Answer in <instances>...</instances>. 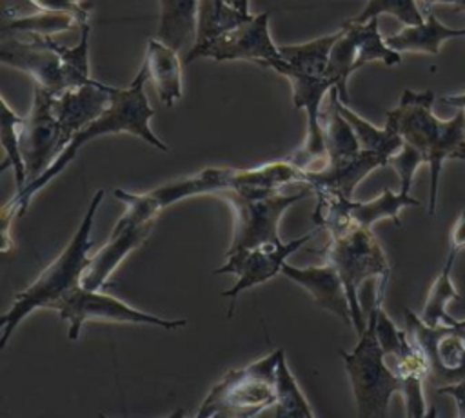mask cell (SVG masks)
<instances>
[{
    "label": "cell",
    "instance_id": "obj_20",
    "mask_svg": "<svg viewBox=\"0 0 465 418\" xmlns=\"http://www.w3.org/2000/svg\"><path fill=\"white\" fill-rule=\"evenodd\" d=\"M143 67L147 71V78L154 85L158 98L171 107L176 100L182 98L183 84H182V62L178 51L169 47L158 38H151L147 42Z\"/></svg>",
    "mask_w": 465,
    "mask_h": 418
},
{
    "label": "cell",
    "instance_id": "obj_24",
    "mask_svg": "<svg viewBox=\"0 0 465 418\" xmlns=\"http://www.w3.org/2000/svg\"><path fill=\"white\" fill-rule=\"evenodd\" d=\"M358 42H356V29L354 24L345 20L341 24V29L338 31V38L332 44L331 55H329V65H327V76L331 78L334 89L340 95V100L349 104V93H347V82L349 76L358 71Z\"/></svg>",
    "mask_w": 465,
    "mask_h": 418
},
{
    "label": "cell",
    "instance_id": "obj_31",
    "mask_svg": "<svg viewBox=\"0 0 465 418\" xmlns=\"http://www.w3.org/2000/svg\"><path fill=\"white\" fill-rule=\"evenodd\" d=\"M421 164H425L423 156L414 147H411L407 144H403L401 149L389 158L387 165H391L398 173V176H400V191L401 193H411L414 173L418 171V167Z\"/></svg>",
    "mask_w": 465,
    "mask_h": 418
},
{
    "label": "cell",
    "instance_id": "obj_28",
    "mask_svg": "<svg viewBox=\"0 0 465 418\" xmlns=\"http://www.w3.org/2000/svg\"><path fill=\"white\" fill-rule=\"evenodd\" d=\"M2 113H0V144L4 147V162L0 165V171H4L7 165L13 167L16 191H22L27 184V171L25 164L20 153V129L24 116H18L7 100L2 96Z\"/></svg>",
    "mask_w": 465,
    "mask_h": 418
},
{
    "label": "cell",
    "instance_id": "obj_4",
    "mask_svg": "<svg viewBox=\"0 0 465 418\" xmlns=\"http://www.w3.org/2000/svg\"><path fill=\"white\" fill-rule=\"evenodd\" d=\"M322 254L325 256V262L334 265L345 285L352 314V327L360 336L367 325V320L361 311L358 291L363 282L376 278V300L381 302L387 282L391 278L389 260L372 231L358 225H351L340 233L331 234V240L322 249Z\"/></svg>",
    "mask_w": 465,
    "mask_h": 418
},
{
    "label": "cell",
    "instance_id": "obj_13",
    "mask_svg": "<svg viewBox=\"0 0 465 418\" xmlns=\"http://www.w3.org/2000/svg\"><path fill=\"white\" fill-rule=\"evenodd\" d=\"M54 95L35 85L33 105L20 129V153L27 171V184L35 182L67 147L54 114ZM25 184V185H27Z\"/></svg>",
    "mask_w": 465,
    "mask_h": 418
},
{
    "label": "cell",
    "instance_id": "obj_21",
    "mask_svg": "<svg viewBox=\"0 0 465 418\" xmlns=\"http://www.w3.org/2000/svg\"><path fill=\"white\" fill-rule=\"evenodd\" d=\"M425 20L416 25H405L401 31L385 38L387 45L398 53H425V55H438L443 42L450 38L465 36L463 29H454L441 24L432 9L423 11Z\"/></svg>",
    "mask_w": 465,
    "mask_h": 418
},
{
    "label": "cell",
    "instance_id": "obj_37",
    "mask_svg": "<svg viewBox=\"0 0 465 418\" xmlns=\"http://www.w3.org/2000/svg\"><path fill=\"white\" fill-rule=\"evenodd\" d=\"M452 7H454V11H463L465 13V0H456V4Z\"/></svg>",
    "mask_w": 465,
    "mask_h": 418
},
{
    "label": "cell",
    "instance_id": "obj_10",
    "mask_svg": "<svg viewBox=\"0 0 465 418\" xmlns=\"http://www.w3.org/2000/svg\"><path fill=\"white\" fill-rule=\"evenodd\" d=\"M62 320L69 323L67 338L78 340L80 329L85 322H111V323H134L154 325L167 331L187 325V320H167L156 314L138 311L125 302L105 294L102 289H87L78 285L67 293L54 307Z\"/></svg>",
    "mask_w": 465,
    "mask_h": 418
},
{
    "label": "cell",
    "instance_id": "obj_25",
    "mask_svg": "<svg viewBox=\"0 0 465 418\" xmlns=\"http://www.w3.org/2000/svg\"><path fill=\"white\" fill-rule=\"evenodd\" d=\"M336 105L340 109V113L347 118V122L352 125L358 142L361 145V149L365 151H372L380 156H383L387 162L389 158L398 153L403 145L401 136L398 134V131L385 122L383 127H376L371 122H367L365 118H361L358 113H354L349 104L340 100V95H336Z\"/></svg>",
    "mask_w": 465,
    "mask_h": 418
},
{
    "label": "cell",
    "instance_id": "obj_22",
    "mask_svg": "<svg viewBox=\"0 0 465 418\" xmlns=\"http://www.w3.org/2000/svg\"><path fill=\"white\" fill-rule=\"evenodd\" d=\"M251 16V13H243L223 0H200L196 15V33L193 45L185 55V62H191V58L202 47L225 35L227 31L234 29L236 25L243 24Z\"/></svg>",
    "mask_w": 465,
    "mask_h": 418
},
{
    "label": "cell",
    "instance_id": "obj_38",
    "mask_svg": "<svg viewBox=\"0 0 465 418\" xmlns=\"http://www.w3.org/2000/svg\"><path fill=\"white\" fill-rule=\"evenodd\" d=\"M461 109H463V111H465V105H463V107H461Z\"/></svg>",
    "mask_w": 465,
    "mask_h": 418
},
{
    "label": "cell",
    "instance_id": "obj_29",
    "mask_svg": "<svg viewBox=\"0 0 465 418\" xmlns=\"http://www.w3.org/2000/svg\"><path fill=\"white\" fill-rule=\"evenodd\" d=\"M276 416H307L312 418L314 411L302 393L294 374L291 373L285 351L282 353L276 367Z\"/></svg>",
    "mask_w": 465,
    "mask_h": 418
},
{
    "label": "cell",
    "instance_id": "obj_1",
    "mask_svg": "<svg viewBox=\"0 0 465 418\" xmlns=\"http://www.w3.org/2000/svg\"><path fill=\"white\" fill-rule=\"evenodd\" d=\"M432 91L403 89L394 109L385 113L403 144L414 147L429 165V214L436 213L438 182L447 160H465V111L458 109L449 120H441L432 111Z\"/></svg>",
    "mask_w": 465,
    "mask_h": 418
},
{
    "label": "cell",
    "instance_id": "obj_11",
    "mask_svg": "<svg viewBox=\"0 0 465 418\" xmlns=\"http://www.w3.org/2000/svg\"><path fill=\"white\" fill-rule=\"evenodd\" d=\"M314 194L318 198L314 222L329 234L340 233L351 225L371 229L380 220H392L396 227H401L400 211L409 205H420V200L411 196V193H392L391 189H383L380 196L367 202H358L334 191H320Z\"/></svg>",
    "mask_w": 465,
    "mask_h": 418
},
{
    "label": "cell",
    "instance_id": "obj_14",
    "mask_svg": "<svg viewBox=\"0 0 465 418\" xmlns=\"http://www.w3.org/2000/svg\"><path fill=\"white\" fill-rule=\"evenodd\" d=\"M318 231H320V227H316L311 233H305L300 238H294L291 242H280V244L258 245V247H251V249L225 253V264L216 267L214 274H234L236 276V284L231 289L220 293L223 298L231 300L227 316H232L234 298L240 293H243L245 289H251L258 284H263V282L271 280L272 276H276L278 273H282V267L287 262V258L294 251H298L305 242H309Z\"/></svg>",
    "mask_w": 465,
    "mask_h": 418
},
{
    "label": "cell",
    "instance_id": "obj_26",
    "mask_svg": "<svg viewBox=\"0 0 465 418\" xmlns=\"http://www.w3.org/2000/svg\"><path fill=\"white\" fill-rule=\"evenodd\" d=\"M74 27H80V22L71 15L47 13V11H36L33 15H16V13H9L4 7L0 31L13 33V35L53 36Z\"/></svg>",
    "mask_w": 465,
    "mask_h": 418
},
{
    "label": "cell",
    "instance_id": "obj_9",
    "mask_svg": "<svg viewBox=\"0 0 465 418\" xmlns=\"http://www.w3.org/2000/svg\"><path fill=\"white\" fill-rule=\"evenodd\" d=\"M234 169H220V167H207L196 174L163 184L147 193H129L124 189H114V198L125 204L124 214L116 220L120 225H134L143 222H154L156 216L169 205L194 196L213 193L218 194L223 189L232 185Z\"/></svg>",
    "mask_w": 465,
    "mask_h": 418
},
{
    "label": "cell",
    "instance_id": "obj_32",
    "mask_svg": "<svg viewBox=\"0 0 465 418\" xmlns=\"http://www.w3.org/2000/svg\"><path fill=\"white\" fill-rule=\"evenodd\" d=\"M27 2L36 11L71 15V16H74L80 22V27L84 24H89L91 2H85V0H27Z\"/></svg>",
    "mask_w": 465,
    "mask_h": 418
},
{
    "label": "cell",
    "instance_id": "obj_33",
    "mask_svg": "<svg viewBox=\"0 0 465 418\" xmlns=\"http://www.w3.org/2000/svg\"><path fill=\"white\" fill-rule=\"evenodd\" d=\"M463 249H465V209L460 213L450 231V251L460 254Z\"/></svg>",
    "mask_w": 465,
    "mask_h": 418
},
{
    "label": "cell",
    "instance_id": "obj_12",
    "mask_svg": "<svg viewBox=\"0 0 465 418\" xmlns=\"http://www.w3.org/2000/svg\"><path fill=\"white\" fill-rule=\"evenodd\" d=\"M0 62L29 75L35 85L53 95L69 89L65 45L56 44L53 36L24 35L18 38L13 33H2Z\"/></svg>",
    "mask_w": 465,
    "mask_h": 418
},
{
    "label": "cell",
    "instance_id": "obj_16",
    "mask_svg": "<svg viewBox=\"0 0 465 418\" xmlns=\"http://www.w3.org/2000/svg\"><path fill=\"white\" fill-rule=\"evenodd\" d=\"M387 160L372 151H358L349 156L323 158L320 165L305 167L303 185L312 193L334 191L352 198L356 185L374 169L385 167Z\"/></svg>",
    "mask_w": 465,
    "mask_h": 418
},
{
    "label": "cell",
    "instance_id": "obj_17",
    "mask_svg": "<svg viewBox=\"0 0 465 418\" xmlns=\"http://www.w3.org/2000/svg\"><path fill=\"white\" fill-rule=\"evenodd\" d=\"M111 96L113 85L102 84L94 78L87 84L69 87L54 95L53 107L62 127V134L67 140V145L78 131H82L87 124H91L107 109V105L111 104Z\"/></svg>",
    "mask_w": 465,
    "mask_h": 418
},
{
    "label": "cell",
    "instance_id": "obj_2",
    "mask_svg": "<svg viewBox=\"0 0 465 418\" xmlns=\"http://www.w3.org/2000/svg\"><path fill=\"white\" fill-rule=\"evenodd\" d=\"M145 80H149V78H147V71L142 64L140 71L136 73V76L125 89L113 87V96H111V104L107 105V109L98 118H94L91 124H87L82 131H78L71 138L69 145L62 151V154L51 164V167L45 169L35 182L27 184L22 191H16L15 196L7 204H11L20 214H24L31 198L42 187H45L54 176H58L87 142H91L93 138L102 136V134L127 133V134H134V136L145 140L147 144H151L153 147H156L160 151H169V147L153 133V129L149 125V122L154 114V109L151 107L147 95L143 91Z\"/></svg>",
    "mask_w": 465,
    "mask_h": 418
},
{
    "label": "cell",
    "instance_id": "obj_36",
    "mask_svg": "<svg viewBox=\"0 0 465 418\" xmlns=\"http://www.w3.org/2000/svg\"><path fill=\"white\" fill-rule=\"evenodd\" d=\"M223 2H227L229 5H232L243 13H249V0H223Z\"/></svg>",
    "mask_w": 465,
    "mask_h": 418
},
{
    "label": "cell",
    "instance_id": "obj_7",
    "mask_svg": "<svg viewBox=\"0 0 465 418\" xmlns=\"http://www.w3.org/2000/svg\"><path fill=\"white\" fill-rule=\"evenodd\" d=\"M351 380L358 416H387L392 394H401L403 383L387 363L376 336V316L371 309L367 325L352 351H340Z\"/></svg>",
    "mask_w": 465,
    "mask_h": 418
},
{
    "label": "cell",
    "instance_id": "obj_8",
    "mask_svg": "<svg viewBox=\"0 0 465 418\" xmlns=\"http://www.w3.org/2000/svg\"><path fill=\"white\" fill-rule=\"evenodd\" d=\"M312 193L309 187L285 194L280 189L231 187L218 193L234 211V233L225 253L251 249L258 245L280 244L278 225L283 213Z\"/></svg>",
    "mask_w": 465,
    "mask_h": 418
},
{
    "label": "cell",
    "instance_id": "obj_18",
    "mask_svg": "<svg viewBox=\"0 0 465 418\" xmlns=\"http://www.w3.org/2000/svg\"><path fill=\"white\" fill-rule=\"evenodd\" d=\"M282 274L302 285L312 296V302L316 305L331 311L347 325H352L347 291L332 264L325 262L322 265L296 267L285 262L282 267Z\"/></svg>",
    "mask_w": 465,
    "mask_h": 418
},
{
    "label": "cell",
    "instance_id": "obj_3",
    "mask_svg": "<svg viewBox=\"0 0 465 418\" xmlns=\"http://www.w3.org/2000/svg\"><path fill=\"white\" fill-rule=\"evenodd\" d=\"M102 198L104 189H98L93 194L76 233L64 247V251L38 274L31 285L15 294L13 305L0 318V347L7 345L9 336L27 314H31L35 309H54L67 293L82 285V276L91 258L89 249L94 245L91 242V229Z\"/></svg>",
    "mask_w": 465,
    "mask_h": 418
},
{
    "label": "cell",
    "instance_id": "obj_30",
    "mask_svg": "<svg viewBox=\"0 0 465 418\" xmlns=\"http://www.w3.org/2000/svg\"><path fill=\"white\" fill-rule=\"evenodd\" d=\"M380 15H391L403 25H416L425 20L418 0H367L365 7L349 20L363 24L371 18H378Z\"/></svg>",
    "mask_w": 465,
    "mask_h": 418
},
{
    "label": "cell",
    "instance_id": "obj_19",
    "mask_svg": "<svg viewBox=\"0 0 465 418\" xmlns=\"http://www.w3.org/2000/svg\"><path fill=\"white\" fill-rule=\"evenodd\" d=\"M153 225L154 222L134 225L114 224L109 240L94 254H91L82 276V285L87 289H102L124 258L149 236Z\"/></svg>",
    "mask_w": 465,
    "mask_h": 418
},
{
    "label": "cell",
    "instance_id": "obj_35",
    "mask_svg": "<svg viewBox=\"0 0 465 418\" xmlns=\"http://www.w3.org/2000/svg\"><path fill=\"white\" fill-rule=\"evenodd\" d=\"M418 2H420L421 11H429V9H432L434 5H440V4H443V5H454L456 4V0H418Z\"/></svg>",
    "mask_w": 465,
    "mask_h": 418
},
{
    "label": "cell",
    "instance_id": "obj_15",
    "mask_svg": "<svg viewBox=\"0 0 465 418\" xmlns=\"http://www.w3.org/2000/svg\"><path fill=\"white\" fill-rule=\"evenodd\" d=\"M280 49L271 38L269 13L252 15L243 24L218 36L205 47H202L193 58H211L214 62L227 60H249L265 65L269 60L278 58Z\"/></svg>",
    "mask_w": 465,
    "mask_h": 418
},
{
    "label": "cell",
    "instance_id": "obj_34",
    "mask_svg": "<svg viewBox=\"0 0 465 418\" xmlns=\"http://www.w3.org/2000/svg\"><path fill=\"white\" fill-rule=\"evenodd\" d=\"M441 104L449 105V107H456V109H461L465 105V93H460V95H445L440 98Z\"/></svg>",
    "mask_w": 465,
    "mask_h": 418
},
{
    "label": "cell",
    "instance_id": "obj_6",
    "mask_svg": "<svg viewBox=\"0 0 465 418\" xmlns=\"http://www.w3.org/2000/svg\"><path fill=\"white\" fill-rule=\"evenodd\" d=\"M283 347L256 362L227 371L207 393L196 416H256L276 405V367Z\"/></svg>",
    "mask_w": 465,
    "mask_h": 418
},
{
    "label": "cell",
    "instance_id": "obj_5",
    "mask_svg": "<svg viewBox=\"0 0 465 418\" xmlns=\"http://www.w3.org/2000/svg\"><path fill=\"white\" fill-rule=\"evenodd\" d=\"M403 313L405 331L425 356L429 383L452 396L458 414L465 416V320L427 325L411 309Z\"/></svg>",
    "mask_w": 465,
    "mask_h": 418
},
{
    "label": "cell",
    "instance_id": "obj_27",
    "mask_svg": "<svg viewBox=\"0 0 465 418\" xmlns=\"http://www.w3.org/2000/svg\"><path fill=\"white\" fill-rule=\"evenodd\" d=\"M458 253L449 249V254L443 262V267L440 271V274L436 276V280L432 282L425 305L421 309L420 318L427 323V325H440V323H450L456 318H452L447 313V305L452 300H460V293L454 287L452 282V269H454V262H456Z\"/></svg>",
    "mask_w": 465,
    "mask_h": 418
},
{
    "label": "cell",
    "instance_id": "obj_23",
    "mask_svg": "<svg viewBox=\"0 0 465 418\" xmlns=\"http://www.w3.org/2000/svg\"><path fill=\"white\" fill-rule=\"evenodd\" d=\"M198 2L200 0H158L160 24L156 38L180 53L191 38L194 40Z\"/></svg>",
    "mask_w": 465,
    "mask_h": 418
}]
</instances>
